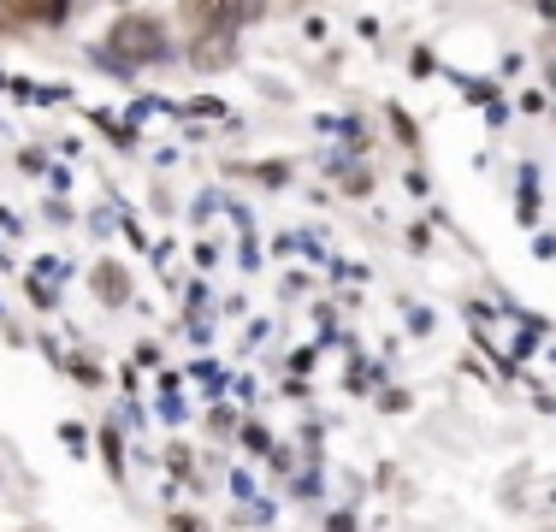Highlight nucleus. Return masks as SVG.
Instances as JSON below:
<instances>
[{"label": "nucleus", "instance_id": "1", "mask_svg": "<svg viewBox=\"0 0 556 532\" xmlns=\"http://www.w3.org/2000/svg\"><path fill=\"white\" fill-rule=\"evenodd\" d=\"M113 53L118 60H161L166 53V36L154 18H118L113 24Z\"/></svg>", "mask_w": 556, "mask_h": 532}, {"label": "nucleus", "instance_id": "2", "mask_svg": "<svg viewBox=\"0 0 556 532\" xmlns=\"http://www.w3.org/2000/svg\"><path fill=\"white\" fill-rule=\"evenodd\" d=\"M96 290L108 302H125L130 296V284H125V273H118V266H96Z\"/></svg>", "mask_w": 556, "mask_h": 532}, {"label": "nucleus", "instance_id": "3", "mask_svg": "<svg viewBox=\"0 0 556 532\" xmlns=\"http://www.w3.org/2000/svg\"><path fill=\"white\" fill-rule=\"evenodd\" d=\"M195 60H202V65L231 60V30H219V36H207V42H195Z\"/></svg>", "mask_w": 556, "mask_h": 532}]
</instances>
